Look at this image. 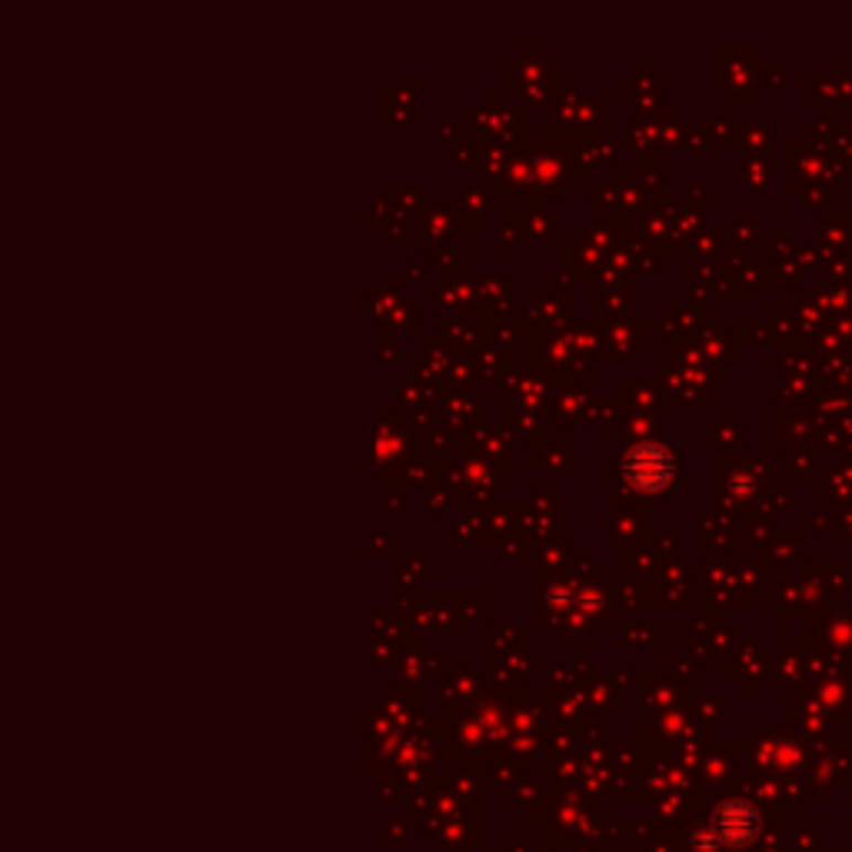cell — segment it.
Listing matches in <instances>:
<instances>
[{
	"label": "cell",
	"mask_w": 852,
	"mask_h": 852,
	"mask_svg": "<svg viewBox=\"0 0 852 852\" xmlns=\"http://www.w3.org/2000/svg\"><path fill=\"white\" fill-rule=\"evenodd\" d=\"M753 822H756V816H753L749 806H726V809L716 816V832H720L726 842H743V839H749Z\"/></svg>",
	"instance_id": "2"
},
{
	"label": "cell",
	"mask_w": 852,
	"mask_h": 852,
	"mask_svg": "<svg viewBox=\"0 0 852 852\" xmlns=\"http://www.w3.org/2000/svg\"><path fill=\"white\" fill-rule=\"evenodd\" d=\"M622 473H626V480H629L632 487H639V490H660V487L670 483L673 460H670V454H667L663 447L647 444V447H636V450L626 457Z\"/></svg>",
	"instance_id": "1"
}]
</instances>
